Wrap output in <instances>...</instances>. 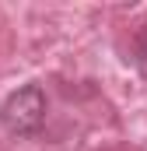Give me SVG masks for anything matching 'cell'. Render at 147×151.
<instances>
[{
  "mask_svg": "<svg viewBox=\"0 0 147 151\" xmlns=\"http://www.w3.org/2000/svg\"><path fill=\"white\" fill-rule=\"evenodd\" d=\"M133 63H137V70L147 77V25L137 32V39H133Z\"/></svg>",
  "mask_w": 147,
  "mask_h": 151,
  "instance_id": "2",
  "label": "cell"
},
{
  "mask_svg": "<svg viewBox=\"0 0 147 151\" xmlns=\"http://www.w3.org/2000/svg\"><path fill=\"white\" fill-rule=\"evenodd\" d=\"M42 119H46V95L39 84H25V88L11 91L0 106V123L18 137L35 134L42 127Z\"/></svg>",
  "mask_w": 147,
  "mask_h": 151,
  "instance_id": "1",
  "label": "cell"
}]
</instances>
